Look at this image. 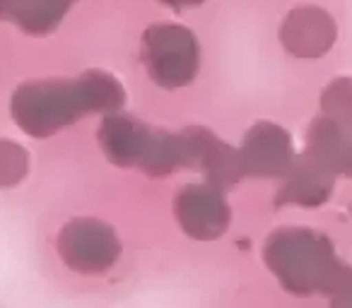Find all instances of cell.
Returning a JSON list of instances; mask_svg holds the SVG:
<instances>
[{
	"label": "cell",
	"mask_w": 352,
	"mask_h": 308,
	"mask_svg": "<svg viewBox=\"0 0 352 308\" xmlns=\"http://www.w3.org/2000/svg\"><path fill=\"white\" fill-rule=\"evenodd\" d=\"M63 260L78 272H102L118 258V241L107 224L94 220L70 222L58 239Z\"/></svg>",
	"instance_id": "3957f363"
},
{
	"label": "cell",
	"mask_w": 352,
	"mask_h": 308,
	"mask_svg": "<svg viewBox=\"0 0 352 308\" xmlns=\"http://www.w3.org/2000/svg\"><path fill=\"white\" fill-rule=\"evenodd\" d=\"M176 215L186 231L198 239H212L222 234L230 220L227 205L215 191L201 186H191L176 200Z\"/></svg>",
	"instance_id": "277c9868"
},
{
	"label": "cell",
	"mask_w": 352,
	"mask_h": 308,
	"mask_svg": "<svg viewBox=\"0 0 352 308\" xmlns=\"http://www.w3.org/2000/svg\"><path fill=\"white\" fill-rule=\"evenodd\" d=\"M118 104V89L107 78H85L78 82L25 84L15 92V121L32 135H49L78 113Z\"/></svg>",
	"instance_id": "6da1fadb"
},
{
	"label": "cell",
	"mask_w": 352,
	"mask_h": 308,
	"mask_svg": "<svg viewBox=\"0 0 352 308\" xmlns=\"http://www.w3.org/2000/svg\"><path fill=\"white\" fill-rule=\"evenodd\" d=\"M265 258L292 292H328V287H338L350 277V272L333 258L326 241L304 229L275 234Z\"/></svg>",
	"instance_id": "7a4b0ae2"
},
{
	"label": "cell",
	"mask_w": 352,
	"mask_h": 308,
	"mask_svg": "<svg viewBox=\"0 0 352 308\" xmlns=\"http://www.w3.org/2000/svg\"><path fill=\"white\" fill-rule=\"evenodd\" d=\"M336 308H352V294H347V296H342L340 301H338Z\"/></svg>",
	"instance_id": "8992f818"
},
{
	"label": "cell",
	"mask_w": 352,
	"mask_h": 308,
	"mask_svg": "<svg viewBox=\"0 0 352 308\" xmlns=\"http://www.w3.org/2000/svg\"><path fill=\"white\" fill-rule=\"evenodd\" d=\"M27 174V152L20 145L0 140V186H15Z\"/></svg>",
	"instance_id": "5b68a950"
}]
</instances>
